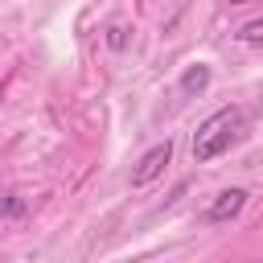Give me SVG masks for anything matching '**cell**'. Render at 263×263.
<instances>
[{
  "label": "cell",
  "instance_id": "5",
  "mask_svg": "<svg viewBox=\"0 0 263 263\" xmlns=\"http://www.w3.org/2000/svg\"><path fill=\"white\" fill-rule=\"evenodd\" d=\"M0 214H4V218H21V214H25V197H21V193H8V197L0 201Z\"/></svg>",
  "mask_w": 263,
  "mask_h": 263
},
{
  "label": "cell",
  "instance_id": "3",
  "mask_svg": "<svg viewBox=\"0 0 263 263\" xmlns=\"http://www.w3.org/2000/svg\"><path fill=\"white\" fill-rule=\"evenodd\" d=\"M242 205H247V189H222V193L214 197V205L205 210V218H210V222H226V218H234Z\"/></svg>",
  "mask_w": 263,
  "mask_h": 263
},
{
  "label": "cell",
  "instance_id": "8",
  "mask_svg": "<svg viewBox=\"0 0 263 263\" xmlns=\"http://www.w3.org/2000/svg\"><path fill=\"white\" fill-rule=\"evenodd\" d=\"M230 4H251V0H230Z\"/></svg>",
  "mask_w": 263,
  "mask_h": 263
},
{
  "label": "cell",
  "instance_id": "1",
  "mask_svg": "<svg viewBox=\"0 0 263 263\" xmlns=\"http://www.w3.org/2000/svg\"><path fill=\"white\" fill-rule=\"evenodd\" d=\"M242 123H247V111H242V107H222V111H214V115L197 127V136H193V160H197V164H210L214 156H222V152L238 140Z\"/></svg>",
  "mask_w": 263,
  "mask_h": 263
},
{
  "label": "cell",
  "instance_id": "7",
  "mask_svg": "<svg viewBox=\"0 0 263 263\" xmlns=\"http://www.w3.org/2000/svg\"><path fill=\"white\" fill-rule=\"evenodd\" d=\"M107 45H111V49H123V45H127V29H123V25H111V29H107Z\"/></svg>",
  "mask_w": 263,
  "mask_h": 263
},
{
  "label": "cell",
  "instance_id": "6",
  "mask_svg": "<svg viewBox=\"0 0 263 263\" xmlns=\"http://www.w3.org/2000/svg\"><path fill=\"white\" fill-rule=\"evenodd\" d=\"M238 37H242L247 45H263V16H259V21H247Z\"/></svg>",
  "mask_w": 263,
  "mask_h": 263
},
{
  "label": "cell",
  "instance_id": "2",
  "mask_svg": "<svg viewBox=\"0 0 263 263\" xmlns=\"http://www.w3.org/2000/svg\"><path fill=\"white\" fill-rule=\"evenodd\" d=\"M173 160V140H164V144H156V148H148L140 160H136V168H132V189H144V185H152L160 173H164V164Z\"/></svg>",
  "mask_w": 263,
  "mask_h": 263
},
{
  "label": "cell",
  "instance_id": "4",
  "mask_svg": "<svg viewBox=\"0 0 263 263\" xmlns=\"http://www.w3.org/2000/svg\"><path fill=\"white\" fill-rule=\"evenodd\" d=\"M205 86H210V66H201V62H197V66H189V70L181 74V90H189V95H193V90H205Z\"/></svg>",
  "mask_w": 263,
  "mask_h": 263
}]
</instances>
